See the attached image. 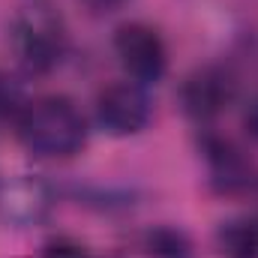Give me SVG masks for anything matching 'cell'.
I'll return each mask as SVG.
<instances>
[{
    "mask_svg": "<svg viewBox=\"0 0 258 258\" xmlns=\"http://www.w3.org/2000/svg\"><path fill=\"white\" fill-rule=\"evenodd\" d=\"M18 141L33 156L69 159L87 144V120L69 96H42L21 111Z\"/></svg>",
    "mask_w": 258,
    "mask_h": 258,
    "instance_id": "obj_1",
    "label": "cell"
},
{
    "mask_svg": "<svg viewBox=\"0 0 258 258\" xmlns=\"http://www.w3.org/2000/svg\"><path fill=\"white\" fill-rule=\"evenodd\" d=\"M9 42L18 63L30 75H45L63 63L69 36L57 9H51L48 3H33L12 18Z\"/></svg>",
    "mask_w": 258,
    "mask_h": 258,
    "instance_id": "obj_2",
    "label": "cell"
},
{
    "mask_svg": "<svg viewBox=\"0 0 258 258\" xmlns=\"http://www.w3.org/2000/svg\"><path fill=\"white\" fill-rule=\"evenodd\" d=\"M114 54L138 84H156L168 69V48L156 27L129 21L114 33Z\"/></svg>",
    "mask_w": 258,
    "mask_h": 258,
    "instance_id": "obj_3",
    "label": "cell"
},
{
    "mask_svg": "<svg viewBox=\"0 0 258 258\" xmlns=\"http://www.w3.org/2000/svg\"><path fill=\"white\" fill-rule=\"evenodd\" d=\"M153 117L150 96L135 81H114L96 96V123L114 138H129L147 129Z\"/></svg>",
    "mask_w": 258,
    "mask_h": 258,
    "instance_id": "obj_4",
    "label": "cell"
},
{
    "mask_svg": "<svg viewBox=\"0 0 258 258\" xmlns=\"http://www.w3.org/2000/svg\"><path fill=\"white\" fill-rule=\"evenodd\" d=\"M201 153L207 162V180L210 189L219 195H243L258 183V171L252 159L228 138L222 135H204Z\"/></svg>",
    "mask_w": 258,
    "mask_h": 258,
    "instance_id": "obj_5",
    "label": "cell"
},
{
    "mask_svg": "<svg viewBox=\"0 0 258 258\" xmlns=\"http://www.w3.org/2000/svg\"><path fill=\"white\" fill-rule=\"evenodd\" d=\"M234 96V78L222 66H198L189 72L177 90V102L183 114L195 123L216 120Z\"/></svg>",
    "mask_w": 258,
    "mask_h": 258,
    "instance_id": "obj_6",
    "label": "cell"
},
{
    "mask_svg": "<svg viewBox=\"0 0 258 258\" xmlns=\"http://www.w3.org/2000/svg\"><path fill=\"white\" fill-rule=\"evenodd\" d=\"M54 204V192L45 180L18 174L15 180H6L0 186V219L15 228L39 225Z\"/></svg>",
    "mask_w": 258,
    "mask_h": 258,
    "instance_id": "obj_7",
    "label": "cell"
},
{
    "mask_svg": "<svg viewBox=\"0 0 258 258\" xmlns=\"http://www.w3.org/2000/svg\"><path fill=\"white\" fill-rule=\"evenodd\" d=\"M213 240L225 258H258V216H234L219 222Z\"/></svg>",
    "mask_w": 258,
    "mask_h": 258,
    "instance_id": "obj_8",
    "label": "cell"
},
{
    "mask_svg": "<svg viewBox=\"0 0 258 258\" xmlns=\"http://www.w3.org/2000/svg\"><path fill=\"white\" fill-rule=\"evenodd\" d=\"M141 249L147 258H192V240L177 225H150L141 237Z\"/></svg>",
    "mask_w": 258,
    "mask_h": 258,
    "instance_id": "obj_9",
    "label": "cell"
},
{
    "mask_svg": "<svg viewBox=\"0 0 258 258\" xmlns=\"http://www.w3.org/2000/svg\"><path fill=\"white\" fill-rule=\"evenodd\" d=\"M24 108H27V99H24L21 84L0 72V117H15L18 120Z\"/></svg>",
    "mask_w": 258,
    "mask_h": 258,
    "instance_id": "obj_10",
    "label": "cell"
},
{
    "mask_svg": "<svg viewBox=\"0 0 258 258\" xmlns=\"http://www.w3.org/2000/svg\"><path fill=\"white\" fill-rule=\"evenodd\" d=\"M42 258H90V252L72 237H57L42 249Z\"/></svg>",
    "mask_w": 258,
    "mask_h": 258,
    "instance_id": "obj_11",
    "label": "cell"
},
{
    "mask_svg": "<svg viewBox=\"0 0 258 258\" xmlns=\"http://www.w3.org/2000/svg\"><path fill=\"white\" fill-rule=\"evenodd\" d=\"M240 123H243V132H246V135H249V138L258 144V96H252V99L246 102Z\"/></svg>",
    "mask_w": 258,
    "mask_h": 258,
    "instance_id": "obj_12",
    "label": "cell"
},
{
    "mask_svg": "<svg viewBox=\"0 0 258 258\" xmlns=\"http://www.w3.org/2000/svg\"><path fill=\"white\" fill-rule=\"evenodd\" d=\"M81 3L87 9H93V12H114V9H120L129 0H81Z\"/></svg>",
    "mask_w": 258,
    "mask_h": 258,
    "instance_id": "obj_13",
    "label": "cell"
}]
</instances>
